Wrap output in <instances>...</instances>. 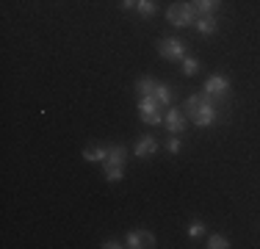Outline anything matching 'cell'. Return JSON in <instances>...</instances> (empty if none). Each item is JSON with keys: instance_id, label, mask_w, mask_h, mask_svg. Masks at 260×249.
Segmentation results:
<instances>
[{"instance_id": "6da1fadb", "label": "cell", "mask_w": 260, "mask_h": 249, "mask_svg": "<svg viewBox=\"0 0 260 249\" xmlns=\"http://www.w3.org/2000/svg\"><path fill=\"white\" fill-rule=\"evenodd\" d=\"M166 20L172 25H177V28H185V25H194L197 20V9L191 3H172L169 9H166Z\"/></svg>"}, {"instance_id": "7a4b0ae2", "label": "cell", "mask_w": 260, "mask_h": 249, "mask_svg": "<svg viewBox=\"0 0 260 249\" xmlns=\"http://www.w3.org/2000/svg\"><path fill=\"white\" fill-rule=\"evenodd\" d=\"M158 53L169 61H177V58H185V45L180 39H160L158 42Z\"/></svg>"}, {"instance_id": "3957f363", "label": "cell", "mask_w": 260, "mask_h": 249, "mask_svg": "<svg viewBox=\"0 0 260 249\" xmlns=\"http://www.w3.org/2000/svg\"><path fill=\"white\" fill-rule=\"evenodd\" d=\"M127 246L130 249L155 246V235H152L150 230H133V233H127Z\"/></svg>"}, {"instance_id": "277c9868", "label": "cell", "mask_w": 260, "mask_h": 249, "mask_svg": "<svg viewBox=\"0 0 260 249\" xmlns=\"http://www.w3.org/2000/svg\"><path fill=\"white\" fill-rule=\"evenodd\" d=\"M205 91L208 95H216V97H224L227 91H230V80H227L224 75H210L205 80Z\"/></svg>"}, {"instance_id": "5b68a950", "label": "cell", "mask_w": 260, "mask_h": 249, "mask_svg": "<svg viewBox=\"0 0 260 249\" xmlns=\"http://www.w3.org/2000/svg\"><path fill=\"white\" fill-rule=\"evenodd\" d=\"M191 119H194L197 128H208V124L216 122V105H202L200 111H194V114H188Z\"/></svg>"}, {"instance_id": "8992f818", "label": "cell", "mask_w": 260, "mask_h": 249, "mask_svg": "<svg viewBox=\"0 0 260 249\" xmlns=\"http://www.w3.org/2000/svg\"><path fill=\"white\" fill-rule=\"evenodd\" d=\"M164 122H166V128H169V133H183L185 130V116H183L180 108H169V114L164 116Z\"/></svg>"}, {"instance_id": "52a82bcc", "label": "cell", "mask_w": 260, "mask_h": 249, "mask_svg": "<svg viewBox=\"0 0 260 249\" xmlns=\"http://www.w3.org/2000/svg\"><path fill=\"white\" fill-rule=\"evenodd\" d=\"M194 28L200 30V34L210 36V34H216V30H219V20H216L213 14H200V17L194 20Z\"/></svg>"}, {"instance_id": "ba28073f", "label": "cell", "mask_w": 260, "mask_h": 249, "mask_svg": "<svg viewBox=\"0 0 260 249\" xmlns=\"http://www.w3.org/2000/svg\"><path fill=\"white\" fill-rule=\"evenodd\" d=\"M155 149H158V141L147 136V139H141L136 144V158H150V155H155Z\"/></svg>"}, {"instance_id": "9c48e42d", "label": "cell", "mask_w": 260, "mask_h": 249, "mask_svg": "<svg viewBox=\"0 0 260 249\" xmlns=\"http://www.w3.org/2000/svg\"><path fill=\"white\" fill-rule=\"evenodd\" d=\"M125 161H127V149H125V147H108L105 164H111V166H122Z\"/></svg>"}, {"instance_id": "30bf717a", "label": "cell", "mask_w": 260, "mask_h": 249, "mask_svg": "<svg viewBox=\"0 0 260 249\" xmlns=\"http://www.w3.org/2000/svg\"><path fill=\"white\" fill-rule=\"evenodd\" d=\"M152 95H155V100L160 105H172V100H175V89H172L169 83H158Z\"/></svg>"}, {"instance_id": "8fae6325", "label": "cell", "mask_w": 260, "mask_h": 249, "mask_svg": "<svg viewBox=\"0 0 260 249\" xmlns=\"http://www.w3.org/2000/svg\"><path fill=\"white\" fill-rule=\"evenodd\" d=\"M105 155H108V147H86L83 149V161H89V164L105 161Z\"/></svg>"}, {"instance_id": "7c38bea8", "label": "cell", "mask_w": 260, "mask_h": 249, "mask_svg": "<svg viewBox=\"0 0 260 249\" xmlns=\"http://www.w3.org/2000/svg\"><path fill=\"white\" fill-rule=\"evenodd\" d=\"M221 0H191V6L197 9V14H213L219 9Z\"/></svg>"}, {"instance_id": "4fadbf2b", "label": "cell", "mask_w": 260, "mask_h": 249, "mask_svg": "<svg viewBox=\"0 0 260 249\" xmlns=\"http://www.w3.org/2000/svg\"><path fill=\"white\" fill-rule=\"evenodd\" d=\"M155 86H158V80H152V78H139V80H136V91H139L141 97L152 95V91H155Z\"/></svg>"}, {"instance_id": "5bb4252c", "label": "cell", "mask_w": 260, "mask_h": 249, "mask_svg": "<svg viewBox=\"0 0 260 249\" xmlns=\"http://www.w3.org/2000/svg\"><path fill=\"white\" fill-rule=\"evenodd\" d=\"M136 11H139L141 17H155L158 6H155V0H139V6H136Z\"/></svg>"}, {"instance_id": "9a60e30c", "label": "cell", "mask_w": 260, "mask_h": 249, "mask_svg": "<svg viewBox=\"0 0 260 249\" xmlns=\"http://www.w3.org/2000/svg\"><path fill=\"white\" fill-rule=\"evenodd\" d=\"M105 180H108V183H119V180H122V166L105 164Z\"/></svg>"}, {"instance_id": "2e32d148", "label": "cell", "mask_w": 260, "mask_h": 249, "mask_svg": "<svg viewBox=\"0 0 260 249\" xmlns=\"http://www.w3.org/2000/svg\"><path fill=\"white\" fill-rule=\"evenodd\" d=\"M141 122H147V124H160V122H164V116H160V111H141Z\"/></svg>"}, {"instance_id": "e0dca14e", "label": "cell", "mask_w": 260, "mask_h": 249, "mask_svg": "<svg viewBox=\"0 0 260 249\" xmlns=\"http://www.w3.org/2000/svg\"><path fill=\"white\" fill-rule=\"evenodd\" d=\"M197 72H200V61L197 58H183V75L191 78V75H197Z\"/></svg>"}, {"instance_id": "ac0fdd59", "label": "cell", "mask_w": 260, "mask_h": 249, "mask_svg": "<svg viewBox=\"0 0 260 249\" xmlns=\"http://www.w3.org/2000/svg\"><path fill=\"white\" fill-rule=\"evenodd\" d=\"M208 246H210V249H227V246H230V241H227L224 235H210V238H208Z\"/></svg>"}, {"instance_id": "d6986e66", "label": "cell", "mask_w": 260, "mask_h": 249, "mask_svg": "<svg viewBox=\"0 0 260 249\" xmlns=\"http://www.w3.org/2000/svg\"><path fill=\"white\" fill-rule=\"evenodd\" d=\"M188 235H191V238H200V235H205V224H202V222H191V224H188Z\"/></svg>"}, {"instance_id": "ffe728a7", "label": "cell", "mask_w": 260, "mask_h": 249, "mask_svg": "<svg viewBox=\"0 0 260 249\" xmlns=\"http://www.w3.org/2000/svg\"><path fill=\"white\" fill-rule=\"evenodd\" d=\"M166 149H169L172 155L180 152V139H169V141H166Z\"/></svg>"}, {"instance_id": "44dd1931", "label": "cell", "mask_w": 260, "mask_h": 249, "mask_svg": "<svg viewBox=\"0 0 260 249\" xmlns=\"http://www.w3.org/2000/svg\"><path fill=\"white\" fill-rule=\"evenodd\" d=\"M119 6H122V9H136L139 0H119Z\"/></svg>"}, {"instance_id": "7402d4cb", "label": "cell", "mask_w": 260, "mask_h": 249, "mask_svg": "<svg viewBox=\"0 0 260 249\" xmlns=\"http://www.w3.org/2000/svg\"><path fill=\"white\" fill-rule=\"evenodd\" d=\"M103 246H105V249H119L122 244H119V241H114V238H111V241H105Z\"/></svg>"}]
</instances>
